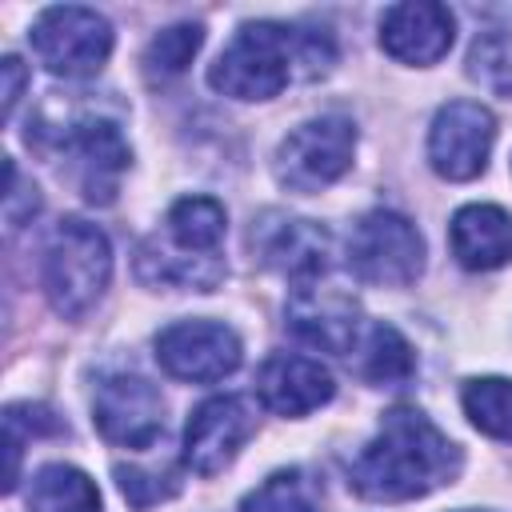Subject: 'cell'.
<instances>
[{
	"label": "cell",
	"mask_w": 512,
	"mask_h": 512,
	"mask_svg": "<svg viewBox=\"0 0 512 512\" xmlns=\"http://www.w3.org/2000/svg\"><path fill=\"white\" fill-rule=\"evenodd\" d=\"M348 268L364 284L404 288L424 268V240L408 216L376 208V212L360 216L348 236Z\"/></svg>",
	"instance_id": "6"
},
{
	"label": "cell",
	"mask_w": 512,
	"mask_h": 512,
	"mask_svg": "<svg viewBox=\"0 0 512 512\" xmlns=\"http://www.w3.org/2000/svg\"><path fill=\"white\" fill-rule=\"evenodd\" d=\"M252 244H256V256L272 272L288 276L296 288L320 280L332 264L328 228H320L316 220H304V216H284V212L260 216V224L252 228Z\"/></svg>",
	"instance_id": "12"
},
{
	"label": "cell",
	"mask_w": 512,
	"mask_h": 512,
	"mask_svg": "<svg viewBox=\"0 0 512 512\" xmlns=\"http://www.w3.org/2000/svg\"><path fill=\"white\" fill-rule=\"evenodd\" d=\"M28 40H32L36 60L52 76H64V80L92 76L112 56V24L96 8H80V4L44 8Z\"/></svg>",
	"instance_id": "5"
},
{
	"label": "cell",
	"mask_w": 512,
	"mask_h": 512,
	"mask_svg": "<svg viewBox=\"0 0 512 512\" xmlns=\"http://www.w3.org/2000/svg\"><path fill=\"white\" fill-rule=\"evenodd\" d=\"M116 484L132 508H152L180 492L176 472H156V468H136V464H116Z\"/></svg>",
	"instance_id": "26"
},
{
	"label": "cell",
	"mask_w": 512,
	"mask_h": 512,
	"mask_svg": "<svg viewBox=\"0 0 512 512\" xmlns=\"http://www.w3.org/2000/svg\"><path fill=\"white\" fill-rule=\"evenodd\" d=\"M0 72H4V116L12 120V112H16V104H20V92H24L28 72H24V64H20L16 56H4Z\"/></svg>",
	"instance_id": "27"
},
{
	"label": "cell",
	"mask_w": 512,
	"mask_h": 512,
	"mask_svg": "<svg viewBox=\"0 0 512 512\" xmlns=\"http://www.w3.org/2000/svg\"><path fill=\"white\" fill-rule=\"evenodd\" d=\"M224 228L228 212L216 196H180L164 216V240L196 256H220Z\"/></svg>",
	"instance_id": "19"
},
{
	"label": "cell",
	"mask_w": 512,
	"mask_h": 512,
	"mask_svg": "<svg viewBox=\"0 0 512 512\" xmlns=\"http://www.w3.org/2000/svg\"><path fill=\"white\" fill-rule=\"evenodd\" d=\"M92 420L100 436L116 448H152L164 432V396L144 376H104L92 400Z\"/></svg>",
	"instance_id": "10"
},
{
	"label": "cell",
	"mask_w": 512,
	"mask_h": 512,
	"mask_svg": "<svg viewBox=\"0 0 512 512\" xmlns=\"http://www.w3.org/2000/svg\"><path fill=\"white\" fill-rule=\"evenodd\" d=\"M460 472V448L420 412L392 408L380 420V432L348 468V484L364 500L400 504L428 496L440 484H452Z\"/></svg>",
	"instance_id": "1"
},
{
	"label": "cell",
	"mask_w": 512,
	"mask_h": 512,
	"mask_svg": "<svg viewBox=\"0 0 512 512\" xmlns=\"http://www.w3.org/2000/svg\"><path fill=\"white\" fill-rule=\"evenodd\" d=\"M252 432L256 408L248 396H212L184 424V464L196 476H216L236 460Z\"/></svg>",
	"instance_id": "11"
},
{
	"label": "cell",
	"mask_w": 512,
	"mask_h": 512,
	"mask_svg": "<svg viewBox=\"0 0 512 512\" xmlns=\"http://www.w3.org/2000/svg\"><path fill=\"white\" fill-rule=\"evenodd\" d=\"M156 360L168 376L188 384H212L240 368V336L220 320H176L156 332Z\"/></svg>",
	"instance_id": "8"
},
{
	"label": "cell",
	"mask_w": 512,
	"mask_h": 512,
	"mask_svg": "<svg viewBox=\"0 0 512 512\" xmlns=\"http://www.w3.org/2000/svg\"><path fill=\"white\" fill-rule=\"evenodd\" d=\"M496 116L480 100H448L428 128V160L444 180H476L488 168Z\"/></svg>",
	"instance_id": "9"
},
{
	"label": "cell",
	"mask_w": 512,
	"mask_h": 512,
	"mask_svg": "<svg viewBox=\"0 0 512 512\" xmlns=\"http://www.w3.org/2000/svg\"><path fill=\"white\" fill-rule=\"evenodd\" d=\"M60 428H64V424H60L56 412L44 408V404H8V408H4V432H8V480H4V492L16 488L24 436H48V432H60Z\"/></svg>",
	"instance_id": "24"
},
{
	"label": "cell",
	"mask_w": 512,
	"mask_h": 512,
	"mask_svg": "<svg viewBox=\"0 0 512 512\" xmlns=\"http://www.w3.org/2000/svg\"><path fill=\"white\" fill-rule=\"evenodd\" d=\"M224 256H196L184 252L176 244H168L164 236H148L136 248V276L144 284H160V288H196V292H212L224 280Z\"/></svg>",
	"instance_id": "17"
},
{
	"label": "cell",
	"mask_w": 512,
	"mask_h": 512,
	"mask_svg": "<svg viewBox=\"0 0 512 512\" xmlns=\"http://www.w3.org/2000/svg\"><path fill=\"white\" fill-rule=\"evenodd\" d=\"M200 44H204L200 24H172V28L156 32L144 48V76L152 84H164V80L180 76L192 64V56L200 52Z\"/></svg>",
	"instance_id": "23"
},
{
	"label": "cell",
	"mask_w": 512,
	"mask_h": 512,
	"mask_svg": "<svg viewBox=\"0 0 512 512\" xmlns=\"http://www.w3.org/2000/svg\"><path fill=\"white\" fill-rule=\"evenodd\" d=\"M108 280H112L108 236L80 216H64L52 228L40 260V284L48 304L64 320H80L100 304Z\"/></svg>",
	"instance_id": "3"
},
{
	"label": "cell",
	"mask_w": 512,
	"mask_h": 512,
	"mask_svg": "<svg viewBox=\"0 0 512 512\" xmlns=\"http://www.w3.org/2000/svg\"><path fill=\"white\" fill-rule=\"evenodd\" d=\"M448 244L460 268L492 272L512 260V216L496 204H464L448 224Z\"/></svg>",
	"instance_id": "16"
},
{
	"label": "cell",
	"mask_w": 512,
	"mask_h": 512,
	"mask_svg": "<svg viewBox=\"0 0 512 512\" xmlns=\"http://www.w3.org/2000/svg\"><path fill=\"white\" fill-rule=\"evenodd\" d=\"M240 512H324V496L304 468H280L240 500Z\"/></svg>",
	"instance_id": "21"
},
{
	"label": "cell",
	"mask_w": 512,
	"mask_h": 512,
	"mask_svg": "<svg viewBox=\"0 0 512 512\" xmlns=\"http://www.w3.org/2000/svg\"><path fill=\"white\" fill-rule=\"evenodd\" d=\"M356 124L348 116H316L292 128L276 148V180L288 192H320L352 168Z\"/></svg>",
	"instance_id": "7"
},
{
	"label": "cell",
	"mask_w": 512,
	"mask_h": 512,
	"mask_svg": "<svg viewBox=\"0 0 512 512\" xmlns=\"http://www.w3.org/2000/svg\"><path fill=\"white\" fill-rule=\"evenodd\" d=\"M336 392L332 372L300 352H272L256 372V396L276 416H308Z\"/></svg>",
	"instance_id": "15"
},
{
	"label": "cell",
	"mask_w": 512,
	"mask_h": 512,
	"mask_svg": "<svg viewBox=\"0 0 512 512\" xmlns=\"http://www.w3.org/2000/svg\"><path fill=\"white\" fill-rule=\"evenodd\" d=\"M288 332L320 352L348 356L364 332L360 324V304L352 292L332 288V284H300L288 300Z\"/></svg>",
	"instance_id": "13"
},
{
	"label": "cell",
	"mask_w": 512,
	"mask_h": 512,
	"mask_svg": "<svg viewBox=\"0 0 512 512\" xmlns=\"http://www.w3.org/2000/svg\"><path fill=\"white\" fill-rule=\"evenodd\" d=\"M32 140L36 144L52 140L68 156L72 180L80 184L88 204H112L116 200L120 176L132 164V148H128L116 120H108L100 112H80V116H68L64 124H56V128L28 132V144Z\"/></svg>",
	"instance_id": "4"
},
{
	"label": "cell",
	"mask_w": 512,
	"mask_h": 512,
	"mask_svg": "<svg viewBox=\"0 0 512 512\" xmlns=\"http://www.w3.org/2000/svg\"><path fill=\"white\" fill-rule=\"evenodd\" d=\"M464 416L496 440H512V380L504 376H472L460 388Z\"/></svg>",
	"instance_id": "22"
},
{
	"label": "cell",
	"mask_w": 512,
	"mask_h": 512,
	"mask_svg": "<svg viewBox=\"0 0 512 512\" xmlns=\"http://www.w3.org/2000/svg\"><path fill=\"white\" fill-rule=\"evenodd\" d=\"M28 512H100V488L72 464H44L32 476Z\"/></svg>",
	"instance_id": "20"
},
{
	"label": "cell",
	"mask_w": 512,
	"mask_h": 512,
	"mask_svg": "<svg viewBox=\"0 0 512 512\" xmlns=\"http://www.w3.org/2000/svg\"><path fill=\"white\" fill-rule=\"evenodd\" d=\"M456 36V20L436 0H408L392 4L380 16V48L400 64H436Z\"/></svg>",
	"instance_id": "14"
},
{
	"label": "cell",
	"mask_w": 512,
	"mask_h": 512,
	"mask_svg": "<svg viewBox=\"0 0 512 512\" xmlns=\"http://www.w3.org/2000/svg\"><path fill=\"white\" fill-rule=\"evenodd\" d=\"M468 72H472V80H480L496 92H508V100H512V40L508 36L476 40L468 52Z\"/></svg>",
	"instance_id": "25"
},
{
	"label": "cell",
	"mask_w": 512,
	"mask_h": 512,
	"mask_svg": "<svg viewBox=\"0 0 512 512\" xmlns=\"http://www.w3.org/2000/svg\"><path fill=\"white\" fill-rule=\"evenodd\" d=\"M336 44L328 32L292 28L276 20L240 24L228 48L208 68V84L232 100H272L296 76L316 80L332 68Z\"/></svg>",
	"instance_id": "2"
},
{
	"label": "cell",
	"mask_w": 512,
	"mask_h": 512,
	"mask_svg": "<svg viewBox=\"0 0 512 512\" xmlns=\"http://www.w3.org/2000/svg\"><path fill=\"white\" fill-rule=\"evenodd\" d=\"M348 356H352V372L364 384H380V388H396V384H404L416 372L412 344L392 324H384V320L368 324Z\"/></svg>",
	"instance_id": "18"
}]
</instances>
